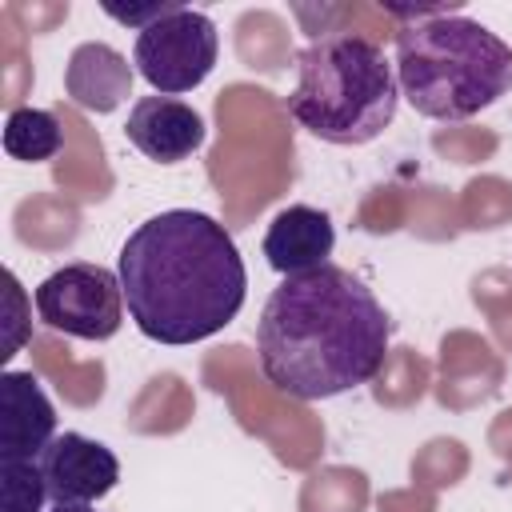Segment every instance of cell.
Here are the masks:
<instances>
[{
	"instance_id": "4",
	"label": "cell",
	"mask_w": 512,
	"mask_h": 512,
	"mask_svg": "<svg viewBox=\"0 0 512 512\" xmlns=\"http://www.w3.org/2000/svg\"><path fill=\"white\" fill-rule=\"evenodd\" d=\"M400 104L396 64L360 32H328L296 52L288 116L324 144L356 148L376 140Z\"/></svg>"
},
{
	"instance_id": "5",
	"label": "cell",
	"mask_w": 512,
	"mask_h": 512,
	"mask_svg": "<svg viewBox=\"0 0 512 512\" xmlns=\"http://www.w3.org/2000/svg\"><path fill=\"white\" fill-rule=\"evenodd\" d=\"M216 56H220L216 24L204 12L184 8V4L160 16L156 24H148L144 32H136V48H132L136 72L160 96L200 88L208 72L216 68Z\"/></svg>"
},
{
	"instance_id": "8",
	"label": "cell",
	"mask_w": 512,
	"mask_h": 512,
	"mask_svg": "<svg viewBox=\"0 0 512 512\" xmlns=\"http://www.w3.org/2000/svg\"><path fill=\"white\" fill-rule=\"evenodd\" d=\"M124 136L148 160L180 164V160H188L204 144L208 124H204V116L192 104H184L176 96H140L132 104V112H128Z\"/></svg>"
},
{
	"instance_id": "3",
	"label": "cell",
	"mask_w": 512,
	"mask_h": 512,
	"mask_svg": "<svg viewBox=\"0 0 512 512\" xmlns=\"http://www.w3.org/2000/svg\"><path fill=\"white\" fill-rule=\"evenodd\" d=\"M400 96L428 120H468L512 92V44L480 20L444 12L396 32Z\"/></svg>"
},
{
	"instance_id": "6",
	"label": "cell",
	"mask_w": 512,
	"mask_h": 512,
	"mask_svg": "<svg viewBox=\"0 0 512 512\" xmlns=\"http://www.w3.org/2000/svg\"><path fill=\"white\" fill-rule=\"evenodd\" d=\"M36 312L52 332L76 340H108L124 320L120 276L104 264H64L36 288Z\"/></svg>"
},
{
	"instance_id": "2",
	"label": "cell",
	"mask_w": 512,
	"mask_h": 512,
	"mask_svg": "<svg viewBox=\"0 0 512 512\" xmlns=\"http://www.w3.org/2000/svg\"><path fill=\"white\" fill-rule=\"evenodd\" d=\"M116 276L140 336L172 348L228 328L248 296L236 240L196 208H168L136 224L120 248Z\"/></svg>"
},
{
	"instance_id": "10",
	"label": "cell",
	"mask_w": 512,
	"mask_h": 512,
	"mask_svg": "<svg viewBox=\"0 0 512 512\" xmlns=\"http://www.w3.org/2000/svg\"><path fill=\"white\" fill-rule=\"evenodd\" d=\"M336 248V228L328 212L312 204H288L284 212L272 216L264 232V260L280 276H300L312 268H324Z\"/></svg>"
},
{
	"instance_id": "14",
	"label": "cell",
	"mask_w": 512,
	"mask_h": 512,
	"mask_svg": "<svg viewBox=\"0 0 512 512\" xmlns=\"http://www.w3.org/2000/svg\"><path fill=\"white\" fill-rule=\"evenodd\" d=\"M112 20H120V24H128V28H136V32H144L148 24H156L160 16H168L172 8H180V4H172V0H164V4H144V8H116V4H100Z\"/></svg>"
},
{
	"instance_id": "15",
	"label": "cell",
	"mask_w": 512,
	"mask_h": 512,
	"mask_svg": "<svg viewBox=\"0 0 512 512\" xmlns=\"http://www.w3.org/2000/svg\"><path fill=\"white\" fill-rule=\"evenodd\" d=\"M48 512H96L92 504H52Z\"/></svg>"
},
{
	"instance_id": "7",
	"label": "cell",
	"mask_w": 512,
	"mask_h": 512,
	"mask_svg": "<svg viewBox=\"0 0 512 512\" xmlns=\"http://www.w3.org/2000/svg\"><path fill=\"white\" fill-rule=\"evenodd\" d=\"M40 468L52 504H92L108 496L120 480L116 452L80 432H56V440L40 456Z\"/></svg>"
},
{
	"instance_id": "13",
	"label": "cell",
	"mask_w": 512,
	"mask_h": 512,
	"mask_svg": "<svg viewBox=\"0 0 512 512\" xmlns=\"http://www.w3.org/2000/svg\"><path fill=\"white\" fill-rule=\"evenodd\" d=\"M48 500L40 460H0V512H40Z\"/></svg>"
},
{
	"instance_id": "1",
	"label": "cell",
	"mask_w": 512,
	"mask_h": 512,
	"mask_svg": "<svg viewBox=\"0 0 512 512\" xmlns=\"http://www.w3.org/2000/svg\"><path fill=\"white\" fill-rule=\"evenodd\" d=\"M388 340L392 316L340 264L284 276L256 324L260 368L292 400H328L368 384L384 368Z\"/></svg>"
},
{
	"instance_id": "12",
	"label": "cell",
	"mask_w": 512,
	"mask_h": 512,
	"mask_svg": "<svg viewBox=\"0 0 512 512\" xmlns=\"http://www.w3.org/2000/svg\"><path fill=\"white\" fill-rule=\"evenodd\" d=\"M64 148V128L48 108L20 104L4 120V152L24 164H44Z\"/></svg>"
},
{
	"instance_id": "9",
	"label": "cell",
	"mask_w": 512,
	"mask_h": 512,
	"mask_svg": "<svg viewBox=\"0 0 512 512\" xmlns=\"http://www.w3.org/2000/svg\"><path fill=\"white\" fill-rule=\"evenodd\" d=\"M56 440V408L32 372L0 376V460H40Z\"/></svg>"
},
{
	"instance_id": "11",
	"label": "cell",
	"mask_w": 512,
	"mask_h": 512,
	"mask_svg": "<svg viewBox=\"0 0 512 512\" xmlns=\"http://www.w3.org/2000/svg\"><path fill=\"white\" fill-rule=\"evenodd\" d=\"M128 84H132V68L108 44H80L64 72L68 96L88 112H112L128 96Z\"/></svg>"
}]
</instances>
